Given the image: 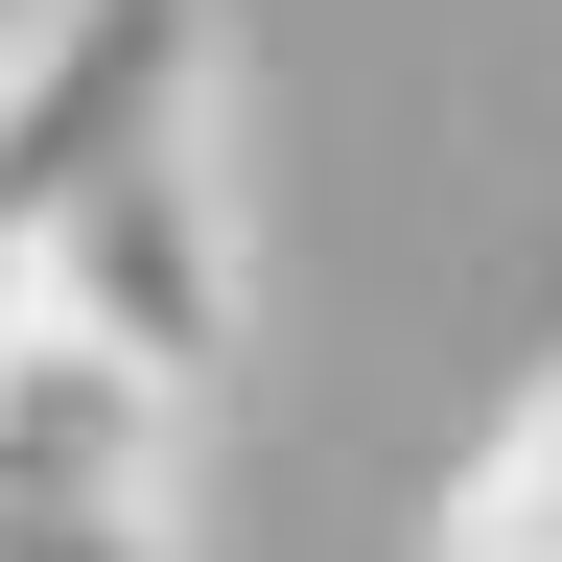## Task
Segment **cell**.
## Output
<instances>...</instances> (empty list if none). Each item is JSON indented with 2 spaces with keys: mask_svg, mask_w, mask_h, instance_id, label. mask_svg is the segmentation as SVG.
Returning a JSON list of instances; mask_svg holds the SVG:
<instances>
[{
  "mask_svg": "<svg viewBox=\"0 0 562 562\" xmlns=\"http://www.w3.org/2000/svg\"><path fill=\"white\" fill-rule=\"evenodd\" d=\"M24 305L70 351H117L140 398H211L235 375V328H258V165H235V94H188V117H140L94 188H70V235Z\"/></svg>",
  "mask_w": 562,
  "mask_h": 562,
  "instance_id": "cell-1",
  "label": "cell"
},
{
  "mask_svg": "<svg viewBox=\"0 0 562 562\" xmlns=\"http://www.w3.org/2000/svg\"><path fill=\"white\" fill-rule=\"evenodd\" d=\"M235 0H24L0 24V328H24V281L70 235V188L117 165L140 117H188V94H235Z\"/></svg>",
  "mask_w": 562,
  "mask_h": 562,
  "instance_id": "cell-2",
  "label": "cell"
},
{
  "mask_svg": "<svg viewBox=\"0 0 562 562\" xmlns=\"http://www.w3.org/2000/svg\"><path fill=\"white\" fill-rule=\"evenodd\" d=\"M165 422L117 351H70L47 305L0 328V562H165Z\"/></svg>",
  "mask_w": 562,
  "mask_h": 562,
  "instance_id": "cell-3",
  "label": "cell"
},
{
  "mask_svg": "<svg viewBox=\"0 0 562 562\" xmlns=\"http://www.w3.org/2000/svg\"><path fill=\"white\" fill-rule=\"evenodd\" d=\"M539 562H562V539H539Z\"/></svg>",
  "mask_w": 562,
  "mask_h": 562,
  "instance_id": "cell-5",
  "label": "cell"
},
{
  "mask_svg": "<svg viewBox=\"0 0 562 562\" xmlns=\"http://www.w3.org/2000/svg\"><path fill=\"white\" fill-rule=\"evenodd\" d=\"M492 446H516V469L562 492V351H539V375H516V422H492Z\"/></svg>",
  "mask_w": 562,
  "mask_h": 562,
  "instance_id": "cell-4",
  "label": "cell"
}]
</instances>
